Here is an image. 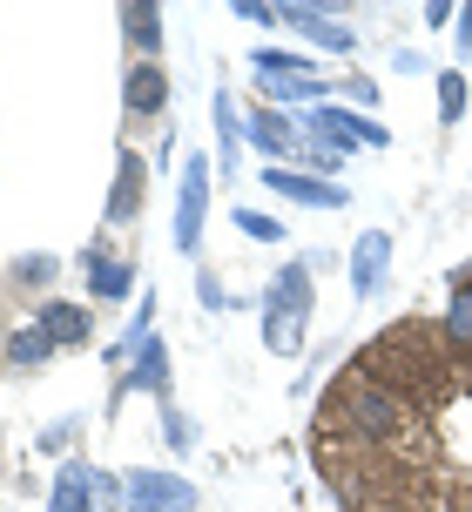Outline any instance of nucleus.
Returning a JSON list of instances; mask_svg holds the SVG:
<instances>
[{
  "mask_svg": "<svg viewBox=\"0 0 472 512\" xmlns=\"http://www.w3.org/2000/svg\"><path fill=\"white\" fill-rule=\"evenodd\" d=\"M311 304H317L311 263H284V270L270 277V290H263V344H270V358H297V351H304Z\"/></svg>",
  "mask_w": 472,
  "mask_h": 512,
  "instance_id": "obj_1",
  "label": "nucleus"
},
{
  "mask_svg": "<svg viewBox=\"0 0 472 512\" xmlns=\"http://www.w3.org/2000/svg\"><path fill=\"white\" fill-rule=\"evenodd\" d=\"M250 68H257V88H263V108H290V102H324V75H317L304 54L290 48H257L250 54Z\"/></svg>",
  "mask_w": 472,
  "mask_h": 512,
  "instance_id": "obj_2",
  "label": "nucleus"
},
{
  "mask_svg": "<svg viewBox=\"0 0 472 512\" xmlns=\"http://www.w3.org/2000/svg\"><path fill=\"white\" fill-rule=\"evenodd\" d=\"M210 176H216L210 155H183V169H176V216H169V243H176V256H196V250H203Z\"/></svg>",
  "mask_w": 472,
  "mask_h": 512,
  "instance_id": "obj_3",
  "label": "nucleus"
},
{
  "mask_svg": "<svg viewBox=\"0 0 472 512\" xmlns=\"http://www.w3.org/2000/svg\"><path fill=\"white\" fill-rule=\"evenodd\" d=\"M196 506H203V492L176 472H156V465L122 472V512H196Z\"/></svg>",
  "mask_w": 472,
  "mask_h": 512,
  "instance_id": "obj_4",
  "label": "nucleus"
},
{
  "mask_svg": "<svg viewBox=\"0 0 472 512\" xmlns=\"http://www.w3.org/2000/svg\"><path fill=\"white\" fill-rule=\"evenodd\" d=\"M135 391H149L156 405H176V398H169V351H162V337H149V344L135 351L129 371H115V391H108V418L129 405Z\"/></svg>",
  "mask_w": 472,
  "mask_h": 512,
  "instance_id": "obj_5",
  "label": "nucleus"
},
{
  "mask_svg": "<svg viewBox=\"0 0 472 512\" xmlns=\"http://www.w3.org/2000/svg\"><path fill=\"white\" fill-rule=\"evenodd\" d=\"M344 418H351V432H358V438L385 445V438L398 432V398L385 391V384L351 378V384H344Z\"/></svg>",
  "mask_w": 472,
  "mask_h": 512,
  "instance_id": "obj_6",
  "label": "nucleus"
},
{
  "mask_svg": "<svg viewBox=\"0 0 472 512\" xmlns=\"http://www.w3.org/2000/svg\"><path fill=\"white\" fill-rule=\"evenodd\" d=\"M257 182L277 196V203H297V209H344V203H351V189H344V182L304 176V169H277V162H263Z\"/></svg>",
  "mask_w": 472,
  "mask_h": 512,
  "instance_id": "obj_7",
  "label": "nucleus"
},
{
  "mask_svg": "<svg viewBox=\"0 0 472 512\" xmlns=\"http://www.w3.org/2000/svg\"><path fill=\"white\" fill-rule=\"evenodd\" d=\"M277 14H284L290 34H304V41H317V48L331 54H351L358 48V34L338 21V7H324V0H277Z\"/></svg>",
  "mask_w": 472,
  "mask_h": 512,
  "instance_id": "obj_8",
  "label": "nucleus"
},
{
  "mask_svg": "<svg viewBox=\"0 0 472 512\" xmlns=\"http://www.w3.org/2000/svg\"><path fill=\"white\" fill-rule=\"evenodd\" d=\"M169 102H176V81H169V68H162V61H129V75H122V108H129L135 122H156V115H169Z\"/></svg>",
  "mask_w": 472,
  "mask_h": 512,
  "instance_id": "obj_9",
  "label": "nucleus"
},
{
  "mask_svg": "<svg viewBox=\"0 0 472 512\" xmlns=\"http://www.w3.org/2000/svg\"><path fill=\"white\" fill-rule=\"evenodd\" d=\"M243 142L257 155H270L277 169H290V155H304L297 115H284V108H250V115H243Z\"/></svg>",
  "mask_w": 472,
  "mask_h": 512,
  "instance_id": "obj_10",
  "label": "nucleus"
},
{
  "mask_svg": "<svg viewBox=\"0 0 472 512\" xmlns=\"http://www.w3.org/2000/svg\"><path fill=\"white\" fill-rule=\"evenodd\" d=\"M142 203H149V162L135 149L115 155V182H108V203H102V223L115 230V223H135L142 216Z\"/></svg>",
  "mask_w": 472,
  "mask_h": 512,
  "instance_id": "obj_11",
  "label": "nucleus"
},
{
  "mask_svg": "<svg viewBox=\"0 0 472 512\" xmlns=\"http://www.w3.org/2000/svg\"><path fill=\"white\" fill-rule=\"evenodd\" d=\"M81 277H88V297L95 304H129L135 297V263L129 256H108V243H88L81 250Z\"/></svg>",
  "mask_w": 472,
  "mask_h": 512,
  "instance_id": "obj_12",
  "label": "nucleus"
},
{
  "mask_svg": "<svg viewBox=\"0 0 472 512\" xmlns=\"http://www.w3.org/2000/svg\"><path fill=\"white\" fill-rule=\"evenodd\" d=\"M385 270H392V230H365L358 250H351V297L371 304L385 290Z\"/></svg>",
  "mask_w": 472,
  "mask_h": 512,
  "instance_id": "obj_13",
  "label": "nucleus"
},
{
  "mask_svg": "<svg viewBox=\"0 0 472 512\" xmlns=\"http://www.w3.org/2000/svg\"><path fill=\"white\" fill-rule=\"evenodd\" d=\"M34 324L54 337V351H88V344H95V310H88V304H68V297H48Z\"/></svg>",
  "mask_w": 472,
  "mask_h": 512,
  "instance_id": "obj_14",
  "label": "nucleus"
},
{
  "mask_svg": "<svg viewBox=\"0 0 472 512\" xmlns=\"http://www.w3.org/2000/svg\"><path fill=\"white\" fill-rule=\"evenodd\" d=\"M115 14H122V41H129L135 61H156L162 41H169V21H162L156 0H129V7H115Z\"/></svg>",
  "mask_w": 472,
  "mask_h": 512,
  "instance_id": "obj_15",
  "label": "nucleus"
},
{
  "mask_svg": "<svg viewBox=\"0 0 472 512\" xmlns=\"http://www.w3.org/2000/svg\"><path fill=\"white\" fill-rule=\"evenodd\" d=\"M210 128H216V162H223V182L236 176V149H243V115H236L230 88L210 95Z\"/></svg>",
  "mask_w": 472,
  "mask_h": 512,
  "instance_id": "obj_16",
  "label": "nucleus"
},
{
  "mask_svg": "<svg viewBox=\"0 0 472 512\" xmlns=\"http://www.w3.org/2000/svg\"><path fill=\"white\" fill-rule=\"evenodd\" d=\"M48 512H102V499L88 486V465H61V479L48 492Z\"/></svg>",
  "mask_w": 472,
  "mask_h": 512,
  "instance_id": "obj_17",
  "label": "nucleus"
},
{
  "mask_svg": "<svg viewBox=\"0 0 472 512\" xmlns=\"http://www.w3.org/2000/svg\"><path fill=\"white\" fill-rule=\"evenodd\" d=\"M54 277H61V256H48V250H27L7 263V290H27V297H41Z\"/></svg>",
  "mask_w": 472,
  "mask_h": 512,
  "instance_id": "obj_18",
  "label": "nucleus"
},
{
  "mask_svg": "<svg viewBox=\"0 0 472 512\" xmlns=\"http://www.w3.org/2000/svg\"><path fill=\"white\" fill-rule=\"evenodd\" d=\"M0 351H7V364H14V371H41V364L54 358V337L41 331V324H21V331H7V344H0Z\"/></svg>",
  "mask_w": 472,
  "mask_h": 512,
  "instance_id": "obj_19",
  "label": "nucleus"
},
{
  "mask_svg": "<svg viewBox=\"0 0 472 512\" xmlns=\"http://www.w3.org/2000/svg\"><path fill=\"white\" fill-rule=\"evenodd\" d=\"M446 337L452 351H472V270L452 277V297H446Z\"/></svg>",
  "mask_w": 472,
  "mask_h": 512,
  "instance_id": "obj_20",
  "label": "nucleus"
},
{
  "mask_svg": "<svg viewBox=\"0 0 472 512\" xmlns=\"http://www.w3.org/2000/svg\"><path fill=\"white\" fill-rule=\"evenodd\" d=\"M466 95H472V88H466V75H459V68H439V122H466Z\"/></svg>",
  "mask_w": 472,
  "mask_h": 512,
  "instance_id": "obj_21",
  "label": "nucleus"
},
{
  "mask_svg": "<svg viewBox=\"0 0 472 512\" xmlns=\"http://www.w3.org/2000/svg\"><path fill=\"white\" fill-rule=\"evenodd\" d=\"M230 223L250 236V243H284V236H290V230H284V216H270V209H236Z\"/></svg>",
  "mask_w": 472,
  "mask_h": 512,
  "instance_id": "obj_22",
  "label": "nucleus"
},
{
  "mask_svg": "<svg viewBox=\"0 0 472 512\" xmlns=\"http://www.w3.org/2000/svg\"><path fill=\"white\" fill-rule=\"evenodd\" d=\"M223 14H236V21H250V27H284V14H277V0H230Z\"/></svg>",
  "mask_w": 472,
  "mask_h": 512,
  "instance_id": "obj_23",
  "label": "nucleus"
},
{
  "mask_svg": "<svg viewBox=\"0 0 472 512\" xmlns=\"http://www.w3.org/2000/svg\"><path fill=\"white\" fill-rule=\"evenodd\" d=\"M196 304H203V310H236V297L223 290V277H216V270H203V277H196Z\"/></svg>",
  "mask_w": 472,
  "mask_h": 512,
  "instance_id": "obj_24",
  "label": "nucleus"
},
{
  "mask_svg": "<svg viewBox=\"0 0 472 512\" xmlns=\"http://www.w3.org/2000/svg\"><path fill=\"white\" fill-rule=\"evenodd\" d=\"M75 438H81V418H61V425H48V432H41V452H48V459H61Z\"/></svg>",
  "mask_w": 472,
  "mask_h": 512,
  "instance_id": "obj_25",
  "label": "nucleus"
},
{
  "mask_svg": "<svg viewBox=\"0 0 472 512\" xmlns=\"http://www.w3.org/2000/svg\"><path fill=\"white\" fill-rule=\"evenodd\" d=\"M88 486H95L102 512H122V479H115V472H95V465H88Z\"/></svg>",
  "mask_w": 472,
  "mask_h": 512,
  "instance_id": "obj_26",
  "label": "nucleus"
},
{
  "mask_svg": "<svg viewBox=\"0 0 472 512\" xmlns=\"http://www.w3.org/2000/svg\"><path fill=\"white\" fill-rule=\"evenodd\" d=\"M162 438H169V452H189V418L176 405H162Z\"/></svg>",
  "mask_w": 472,
  "mask_h": 512,
  "instance_id": "obj_27",
  "label": "nucleus"
},
{
  "mask_svg": "<svg viewBox=\"0 0 472 512\" xmlns=\"http://www.w3.org/2000/svg\"><path fill=\"white\" fill-rule=\"evenodd\" d=\"M459 21V0H425V27H446Z\"/></svg>",
  "mask_w": 472,
  "mask_h": 512,
  "instance_id": "obj_28",
  "label": "nucleus"
},
{
  "mask_svg": "<svg viewBox=\"0 0 472 512\" xmlns=\"http://www.w3.org/2000/svg\"><path fill=\"white\" fill-rule=\"evenodd\" d=\"M452 41H459V54H472V7H459V21H452Z\"/></svg>",
  "mask_w": 472,
  "mask_h": 512,
  "instance_id": "obj_29",
  "label": "nucleus"
},
{
  "mask_svg": "<svg viewBox=\"0 0 472 512\" xmlns=\"http://www.w3.org/2000/svg\"><path fill=\"white\" fill-rule=\"evenodd\" d=\"M0 344H7V331H0Z\"/></svg>",
  "mask_w": 472,
  "mask_h": 512,
  "instance_id": "obj_30",
  "label": "nucleus"
}]
</instances>
